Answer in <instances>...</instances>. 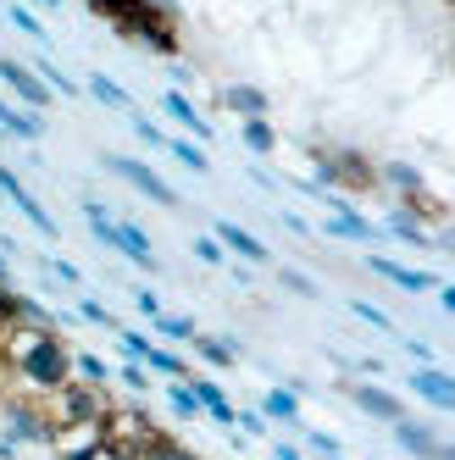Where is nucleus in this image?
Wrapping results in <instances>:
<instances>
[{
  "mask_svg": "<svg viewBox=\"0 0 455 460\" xmlns=\"http://www.w3.org/2000/svg\"><path fill=\"white\" fill-rule=\"evenodd\" d=\"M0 372L17 377L22 394H56L73 383V339L61 327H34V322H12L0 333Z\"/></svg>",
  "mask_w": 455,
  "mask_h": 460,
  "instance_id": "nucleus-1",
  "label": "nucleus"
},
{
  "mask_svg": "<svg viewBox=\"0 0 455 460\" xmlns=\"http://www.w3.org/2000/svg\"><path fill=\"white\" fill-rule=\"evenodd\" d=\"M0 433H6L12 444H40L50 449L56 444V421H50V405L40 400V394H12L0 388Z\"/></svg>",
  "mask_w": 455,
  "mask_h": 460,
  "instance_id": "nucleus-2",
  "label": "nucleus"
},
{
  "mask_svg": "<svg viewBox=\"0 0 455 460\" xmlns=\"http://www.w3.org/2000/svg\"><path fill=\"white\" fill-rule=\"evenodd\" d=\"M311 183H317V194L322 189H334V194H367V189H378V167L361 150H322Z\"/></svg>",
  "mask_w": 455,
  "mask_h": 460,
  "instance_id": "nucleus-3",
  "label": "nucleus"
},
{
  "mask_svg": "<svg viewBox=\"0 0 455 460\" xmlns=\"http://www.w3.org/2000/svg\"><path fill=\"white\" fill-rule=\"evenodd\" d=\"M101 167L112 172V178H122L128 189H139L145 194V200H156L161 211H183V194L167 183V178H161L156 167H150V161H139V155H117V150H106L101 155Z\"/></svg>",
  "mask_w": 455,
  "mask_h": 460,
  "instance_id": "nucleus-4",
  "label": "nucleus"
},
{
  "mask_svg": "<svg viewBox=\"0 0 455 460\" xmlns=\"http://www.w3.org/2000/svg\"><path fill=\"white\" fill-rule=\"evenodd\" d=\"M117 34L156 50V56H178V34H173V22H167V12H161L156 0H134V6L117 17Z\"/></svg>",
  "mask_w": 455,
  "mask_h": 460,
  "instance_id": "nucleus-5",
  "label": "nucleus"
},
{
  "mask_svg": "<svg viewBox=\"0 0 455 460\" xmlns=\"http://www.w3.org/2000/svg\"><path fill=\"white\" fill-rule=\"evenodd\" d=\"M0 89H12L17 94V106L22 111H50V101H56V94L40 84V73L34 67H28V61H17V56H0Z\"/></svg>",
  "mask_w": 455,
  "mask_h": 460,
  "instance_id": "nucleus-6",
  "label": "nucleus"
},
{
  "mask_svg": "<svg viewBox=\"0 0 455 460\" xmlns=\"http://www.w3.org/2000/svg\"><path fill=\"white\" fill-rule=\"evenodd\" d=\"M388 433H395V444H400L411 460H455V449L439 438V427H433V421L400 416V421H388Z\"/></svg>",
  "mask_w": 455,
  "mask_h": 460,
  "instance_id": "nucleus-7",
  "label": "nucleus"
},
{
  "mask_svg": "<svg viewBox=\"0 0 455 460\" xmlns=\"http://www.w3.org/2000/svg\"><path fill=\"white\" fill-rule=\"evenodd\" d=\"M311 234H317V239H344V244H383V239H388L383 222L361 217V211H355V200H350L344 211H334V217H322Z\"/></svg>",
  "mask_w": 455,
  "mask_h": 460,
  "instance_id": "nucleus-8",
  "label": "nucleus"
},
{
  "mask_svg": "<svg viewBox=\"0 0 455 460\" xmlns=\"http://www.w3.org/2000/svg\"><path fill=\"white\" fill-rule=\"evenodd\" d=\"M339 394H344V400L361 411V416H372V421H400V416H411V411H406V400H400L395 388L367 383V377H361V383H339Z\"/></svg>",
  "mask_w": 455,
  "mask_h": 460,
  "instance_id": "nucleus-9",
  "label": "nucleus"
},
{
  "mask_svg": "<svg viewBox=\"0 0 455 460\" xmlns=\"http://www.w3.org/2000/svg\"><path fill=\"white\" fill-rule=\"evenodd\" d=\"M0 194H6V200L17 206V217H22L28 227H34L40 239H50V244L61 239V227H56V217H50V211H45V206L34 200V194H28V183H22V178H17L12 167H0Z\"/></svg>",
  "mask_w": 455,
  "mask_h": 460,
  "instance_id": "nucleus-10",
  "label": "nucleus"
},
{
  "mask_svg": "<svg viewBox=\"0 0 455 460\" xmlns=\"http://www.w3.org/2000/svg\"><path fill=\"white\" fill-rule=\"evenodd\" d=\"M112 255H122L128 267H139L145 278H156L161 272V255H156V244H150V234L139 222H128V217H117V250Z\"/></svg>",
  "mask_w": 455,
  "mask_h": 460,
  "instance_id": "nucleus-11",
  "label": "nucleus"
},
{
  "mask_svg": "<svg viewBox=\"0 0 455 460\" xmlns=\"http://www.w3.org/2000/svg\"><path fill=\"white\" fill-rule=\"evenodd\" d=\"M211 239H217V244H222L228 255H239V261H245V267H272V250H267L262 239H255V234H250V227H239L234 217H222V222L211 227Z\"/></svg>",
  "mask_w": 455,
  "mask_h": 460,
  "instance_id": "nucleus-12",
  "label": "nucleus"
},
{
  "mask_svg": "<svg viewBox=\"0 0 455 460\" xmlns=\"http://www.w3.org/2000/svg\"><path fill=\"white\" fill-rule=\"evenodd\" d=\"M367 272H378L383 283H395L400 294H433L439 288V272H428V267H400V261H388V255H367Z\"/></svg>",
  "mask_w": 455,
  "mask_h": 460,
  "instance_id": "nucleus-13",
  "label": "nucleus"
},
{
  "mask_svg": "<svg viewBox=\"0 0 455 460\" xmlns=\"http://www.w3.org/2000/svg\"><path fill=\"white\" fill-rule=\"evenodd\" d=\"M383 234H388V239H400V244H411V250H444V239H433V234H428V222H422L406 200H400V206H388Z\"/></svg>",
  "mask_w": 455,
  "mask_h": 460,
  "instance_id": "nucleus-14",
  "label": "nucleus"
},
{
  "mask_svg": "<svg viewBox=\"0 0 455 460\" xmlns=\"http://www.w3.org/2000/svg\"><path fill=\"white\" fill-rule=\"evenodd\" d=\"M406 388L416 394V400H428L433 411H455V377L444 367H411Z\"/></svg>",
  "mask_w": 455,
  "mask_h": 460,
  "instance_id": "nucleus-15",
  "label": "nucleus"
},
{
  "mask_svg": "<svg viewBox=\"0 0 455 460\" xmlns=\"http://www.w3.org/2000/svg\"><path fill=\"white\" fill-rule=\"evenodd\" d=\"M0 134H6V139H17V145H40V139L50 134V122H45L40 111H22V106H12L6 94H0Z\"/></svg>",
  "mask_w": 455,
  "mask_h": 460,
  "instance_id": "nucleus-16",
  "label": "nucleus"
},
{
  "mask_svg": "<svg viewBox=\"0 0 455 460\" xmlns=\"http://www.w3.org/2000/svg\"><path fill=\"white\" fill-rule=\"evenodd\" d=\"M161 111H167V117H173V122L183 128V134H194L201 145H211V134H217V128H211V122L201 117V106H194L183 89H167V94H161Z\"/></svg>",
  "mask_w": 455,
  "mask_h": 460,
  "instance_id": "nucleus-17",
  "label": "nucleus"
},
{
  "mask_svg": "<svg viewBox=\"0 0 455 460\" xmlns=\"http://www.w3.org/2000/svg\"><path fill=\"white\" fill-rule=\"evenodd\" d=\"M378 183H388L400 200H422V194H428V172L411 167V161H383V167H378Z\"/></svg>",
  "mask_w": 455,
  "mask_h": 460,
  "instance_id": "nucleus-18",
  "label": "nucleus"
},
{
  "mask_svg": "<svg viewBox=\"0 0 455 460\" xmlns=\"http://www.w3.org/2000/svg\"><path fill=\"white\" fill-rule=\"evenodd\" d=\"M189 349L206 360V367H217V372H228V367H239V339H228V333H194L189 339Z\"/></svg>",
  "mask_w": 455,
  "mask_h": 460,
  "instance_id": "nucleus-19",
  "label": "nucleus"
},
{
  "mask_svg": "<svg viewBox=\"0 0 455 460\" xmlns=\"http://www.w3.org/2000/svg\"><path fill=\"white\" fill-rule=\"evenodd\" d=\"M189 388H194V400H201L206 421H217V427H228V433H234V400L222 394V383H211V377H189Z\"/></svg>",
  "mask_w": 455,
  "mask_h": 460,
  "instance_id": "nucleus-20",
  "label": "nucleus"
},
{
  "mask_svg": "<svg viewBox=\"0 0 455 460\" xmlns=\"http://www.w3.org/2000/svg\"><path fill=\"white\" fill-rule=\"evenodd\" d=\"M222 106L245 122V117H267V111H272V94L255 89V84H228V89H222Z\"/></svg>",
  "mask_w": 455,
  "mask_h": 460,
  "instance_id": "nucleus-21",
  "label": "nucleus"
},
{
  "mask_svg": "<svg viewBox=\"0 0 455 460\" xmlns=\"http://www.w3.org/2000/svg\"><path fill=\"white\" fill-rule=\"evenodd\" d=\"M262 416H267L272 427H289V433H300V427H306V416H300V400H295V394H289L283 383H278V388H267Z\"/></svg>",
  "mask_w": 455,
  "mask_h": 460,
  "instance_id": "nucleus-22",
  "label": "nucleus"
},
{
  "mask_svg": "<svg viewBox=\"0 0 455 460\" xmlns=\"http://www.w3.org/2000/svg\"><path fill=\"white\" fill-rule=\"evenodd\" d=\"M128 460H201V455H194L189 444H178L173 433H161V427H156V433H150L145 444L128 449Z\"/></svg>",
  "mask_w": 455,
  "mask_h": 460,
  "instance_id": "nucleus-23",
  "label": "nucleus"
},
{
  "mask_svg": "<svg viewBox=\"0 0 455 460\" xmlns=\"http://www.w3.org/2000/svg\"><path fill=\"white\" fill-rule=\"evenodd\" d=\"M73 383L112 388V383H117V367H112V360H101L94 349H78V344H73Z\"/></svg>",
  "mask_w": 455,
  "mask_h": 460,
  "instance_id": "nucleus-24",
  "label": "nucleus"
},
{
  "mask_svg": "<svg viewBox=\"0 0 455 460\" xmlns=\"http://www.w3.org/2000/svg\"><path fill=\"white\" fill-rule=\"evenodd\" d=\"M84 94H89V101H101V106H112V111H122V117L134 111V94H128L122 84H112L106 73H89L84 78Z\"/></svg>",
  "mask_w": 455,
  "mask_h": 460,
  "instance_id": "nucleus-25",
  "label": "nucleus"
},
{
  "mask_svg": "<svg viewBox=\"0 0 455 460\" xmlns=\"http://www.w3.org/2000/svg\"><path fill=\"white\" fill-rule=\"evenodd\" d=\"M239 139H245L250 155H272V150H278V128H272L267 117H245V122H239Z\"/></svg>",
  "mask_w": 455,
  "mask_h": 460,
  "instance_id": "nucleus-26",
  "label": "nucleus"
},
{
  "mask_svg": "<svg viewBox=\"0 0 455 460\" xmlns=\"http://www.w3.org/2000/svg\"><path fill=\"white\" fill-rule=\"evenodd\" d=\"M0 12H6V22L17 28V34H28L34 45H50V34H45V22H40V12H34V6H22V0H6Z\"/></svg>",
  "mask_w": 455,
  "mask_h": 460,
  "instance_id": "nucleus-27",
  "label": "nucleus"
},
{
  "mask_svg": "<svg viewBox=\"0 0 455 460\" xmlns=\"http://www.w3.org/2000/svg\"><path fill=\"white\" fill-rule=\"evenodd\" d=\"M167 388V405L183 416V421H206V411H201V400H194V388H189V377H167L161 383Z\"/></svg>",
  "mask_w": 455,
  "mask_h": 460,
  "instance_id": "nucleus-28",
  "label": "nucleus"
},
{
  "mask_svg": "<svg viewBox=\"0 0 455 460\" xmlns=\"http://www.w3.org/2000/svg\"><path fill=\"white\" fill-rule=\"evenodd\" d=\"M139 367H145L150 377H161V383H167V377H189V360L173 355V349H161V344H150V355L139 360Z\"/></svg>",
  "mask_w": 455,
  "mask_h": 460,
  "instance_id": "nucleus-29",
  "label": "nucleus"
},
{
  "mask_svg": "<svg viewBox=\"0 0 455 460\" xmlns=\"http://www.w3.org/2000/svg\"><path fill=\"white\" fill-rule=\"evenodd\" d=\"M78 322L106 327V333H117V327H122V322H117V311H112V305H101V300H94V294H84V288H78Z\"/></svg>",
  "mask_w": 455,
  "mask_h": 460,
  "instance_id": "nucleus-30",
  "label": "nucleus"
},
{
  "mask_svg": "<svg viewBox=\"0 0 455 460\" xmlns=\"http://www.w3.org/2000/svg\"><path fill=\"white\" fill-rule=\"evenodd\" d=\"M150 333H161V339H173V344H189L194 333H201V327H194V316H150Z\"/></svg>",
  "mask_w": 455,
  "mask_h": 460,
  "instance_id": "nucleus-31",
  "label": "nucleus"
},
{
  "mask_svg": "<svg viewBox=\"0 0 455 460\" xmlns=\"http://www.w3.org/2000/svg\"><path fill=\"white\" fill-rule=\"evenodd\" d=\"M300 444H306V455H317V460H344V444H339L334 433H322V427H300Z\"/></svg>",
  "mask_w": 455,
  "mask_h": 460,
  "instance_id": "nucleus-32",
  "label": "nucleus"
},
{
  "mask_svg": "<svg viewBox=\"0 0 455 460\" xmlns=\"http://www.w3.org/2000/svg\"><path fill=\"white\" fill-rule=\"evenodd\" d=\"M167 155H173V161H183L189 172H211V155H206V145H189V139H167Z\"/></svg>",
  "mask_w": 455,
  "mask_h": 460,
  "instance_id": "nucleus-33",
  "label": "nucleus"
},
{
  "mask_svg": "<svg viewBox=\"0 0 455 460\" xmlns=\"http://www.w3.org/2000/svg\"><path fill=\"white\" fill-rule=\"evenodd\" d=\"M278 283H283L289 294H300V300H322V283H317V278H306L300 267H278Z\"/></svg>",
  "mask_w": 455,
  "mask_h": 460,
  "instance_id": "nucleus-34",
  "label": "nucleus"
},
{
  "mask_svg": "<svg viewBox=\"0 0 455 460\" xmlns=\"http://www.w3.org/2000/svg\"><path fill=\"white\" fill-rule=\"evenodd\" d=\"M117 383H122L128 394H134V400H145V394L156 388V383H150V372L139 367V360H122V367H117Z\"/></svg>",
  "mask_w": 455,
  "mask_h": 460,
  "instance_id": "nucleus-35",
  "label": "nucleus"
},
{
  "mask_svg": "<svg viewBox=\"0 0 455 460\" xmlns=\"http://www.w3.org/2000/svg\"><path fill=\"white\" fill-rule=\"evenodd\" d=\"M234 427H239L245 438H272V421L262 411H245V405H234Z\"/></svg>",
  "mask_w": 455,
  "mask_h": 460,
  "instance_id": "nucleus-36",
  "label": "nucleus"
},
{
  "mask_svg": "<svg viewBox=\"0 0 455 460\" xmlns=\"http://www.w3.org/2000/svg\"><path fill=\"white\" fill-rule=\"evenodd\" d=\"M128 128H134V134H139V145H150V150H167V134H161V128L134 106V111H128Z\"/></svg>",
  "mask_w": 455,
  "mask_h": 460,
  "instance_id": "nucleus-37",
  "label": "nucleus"
},
{
  "mask_svg": "<svg viewBox=\"0 0 455 460\" xmlns=\"http://www.w3.org/2000/svg\"><path fill=\"white\" fill-rule=\"evenodd\" d=\"M40 267H45V278H56V283H67V288H84V272L73 267V261H61V255H40Z\"/></svg>",
  "mask_w": 455,
  "mask_h": 460,
  "instance_id": "nucleus-38",
  "label": "nucleus"
},
{
  "mask_svg": "<svg viewBox=\"0 0 455 460\" xmlns=\"http://www.w3.org/2000/svg\"><path fill=\"white\" fill-rule=\"evenodd\" d=\"M350 316H361L367 327H378V333H395V316H388V311H378L372 300H350Z\"/></svg>",
  "mask_w": 455,
  "mask_h": 460,
  "instance_id": "nucleus-39",
  "label": "nucleus"
},
{
  "mask_svg": "<svg viewBox=\"0 0 455 460\" xmlns=\"http://www.w3.org/2000/svg\"><path fill=\"white\" fill-rule=\"evenodd\" d=\"M194 261H206V267H228V250L211 234H194Z\"/></svg>",
  "mask_w": 455,
  "mask_h": 460,
  "instance_id": "nucleus-40",
  "label": "nucleus"
},
{
  "mask_svg": "<svg viewBox=\"0 0 455 460\" xmlns=\"http://www.w3.org/2000/svg\"><path fill=\"white\" fill-rule=\"evenodd\" d=\"M400 349L411 355V367H439V355H433L428 339H400Z\"/></svg>",
  "mask_w": 455,
  "mask_h": 460,
  "instance_id": "nucleus-41",
  "label": "nucleus"
},
{
  "mask_svg": "<svg viewBox=\"0 0 455 460\" xmlns=\"http://www.w3.org/2000/svg\"><path fill=\"white\" fill-rule=\"evenodd\" d=\"M84 6H89L94 17H106V22H117V17H122L128 6H134V0H84Z\"/></svg>",
  "mask_w": 455,
  "mask_h": 460,
  "instance_id": "nucleus-42",
  "label": "nucleus"
},
{
  "mask_svg": "<svg viewBox=\"0 0 455 460\" xmlns=\"http://www.w3.org/2000/svg\"><path fill=\"white\" fill-rule=\"evenodd\" d=\"M134 311L150 322V316H161V294L156 288H134Z\"/></svg>",
  "mask_w": 455,
  "mask_h": 460,
  "instance_id": "nucleus-43",
  "label": "nucleus"
},
{
  "mask_svg": "<svg viewBox=\"0 0 455 460\" xmlns=\"http://www.w3.org/2000/svg\"><path fill=\"white\" fill-rule=\"evenodd\" d=\"M267 444H272V460H306V449H300V444H289V438H278V433H272Z\"/></svg>",
  "mask_w": 455,
  "mask_h": 460,
  "instance_id": "nucleus-44",
  "label": "nucleus"
},
{
  "mask_svg": "<svg viewBox=\"0 0 455 460\" xmlns=\"http://www.w3.org/2000/svg\"><path fill=\"white\" fill-rule=\"evenodd\" d=\"M278 222L289 227V234H300V239H317V234H311V222H306V217H295V211H278Z\"/></svg>",
  "mask_w": 455,
  "mask_h": 460,
  "instance_id": "nucleus-45",
  "label": "nucleus"
},
{
  "mask_svg": "<svg viewBox=\"0 0 455 460\" xmlns=\"http://www.w3.org/2000/svg\"><path fill=\"white\" fill-rule=\"evenodd\" d=\"M0 283H6V288H17V283H12V255H6V250H0Z\"/></svg>",
  "mask_w": 455,
  "mask_h": 460,
  "instance_id": "nucleus-46",
  "label": "nucleus"
},
{
  "mask_svg": "<svg viewBox=\"0 0 455 460\" xmlns=\"http://www.w3.org/2000/svg\"><path fill=\"white\" fill-rule=\"evenodd\" d=\"M34 6H40V12H61V6H67V0H34Z\"/></svg>",
  "mask_w": 455,
  "mask_h": 460,
  "instance_id": "nucleus-47",
  "label": "nucleus"
},
{
  "mask_svg": "<svg viewBox=\"0 0 455 460\" xmlns=\"http://www.w3.org/2000/svg\"><path fill=\"white\" fill-rule=\"evenodd\" d=\"M0 6H6V0H0Z\"/></svg>",
  "mask_w": 455,
  "mask_h": 460,
  "instance_id": "nucleus-48",
  "label": "nucleus"
},
{
  "mask_svg": "<svg viewBox=\"0 0 455 460\" xmlns=\"http://www.w3.org/2000/svg\"><path fill=\"white\" fill-rule=\"evenodd\" d=\"M0 139H6V134H0Z\"/></svg>",
  "mask_w": 455,
  "mask_h": 460,
  "instance_id": "nucleus-49",
  "label": "nucleus"
}]
</instances>
